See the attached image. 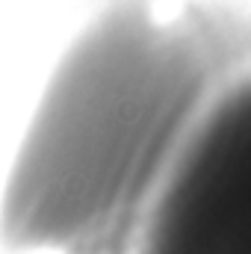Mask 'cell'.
<instances>
[{"label":"cell","mask_w":251,"mask_h":254,"mask_svg":"<svg viewBox=\"0 0 251 254\" xmlns=\"http://www.w3.org/2000/svg\"><path fill=\"white\" fill-rule=\"evenodd\" d=\"M225 54L195 27L116 12L63 63L21 160L9 228L51 243L113 210L136 175L166 169L222 86Z\"/></svg>","instance_id":"1"},{"label":"cell","mask_w":251,"mask_h":254,"mask_svg":"<svg viewBox=\"0 0 251 254\" xmlns=\"http://www.w3.org/2000/svg\"><path fill=\"white\" fill-rule=\"evenodd\" d=\"M136 254H251V71L195 116L151 192Z\"/></svg>","instance_id":"2"}]
</instances>
